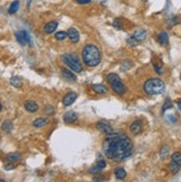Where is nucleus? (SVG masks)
Returning a JSON list of instances; mask_svg holds the SVG:
<instances>
[{"label":"nucleus","instance_id":"nucleus-1","mask_svg":"<svg viewBox=\"0 0 181 182\" xmlns=\"http://www.w3.org/2000/svg\"><path fill=\"white\" fill-rule=\"evenodd\" d=\"M102 149L106 157L114 161H122L134 152V144L127 134L122 132H112L103 141Z\"/></svg>","mask_w":181,"mask_h":182},{"label":"nucleus","instance_id":"nucleus-2","mask_svg":"<svg viewBox=\"0 0 181 182\" xmlns=\"http://www.w3.org/2000/svg\"><path fill=\"white\" fill-rule=\"evenodd\" d=\"M82 60L88 67H96L100 64V50L95 44H87L82 49Z\"/></svg>","mask_w":181,"mask_h":182},{"label":"nucleus","instance_id":"nucleus-3","mask_svg":"<svg viewBox=\"0 0 181 182\" xmlns=\"http://www.w3.org/2000/svg\"><path fill=\"white\" fill-rule=\"evenodd\" d=\"M164 89H166L164 82L162 80H160V79H157V78L149 79L143 85V90L149 96H154V94L162 93L164 91Z\"/></svg>","mask_w":181,"mask_h":182},{"label":"nucleus","instance_id":"nucleus-4","mask_svg":"<svg viewBox=\"0 0 181 182\" xmlns=\"http://www.w3.org/2000/svg\"><path fill=\"white\" fill-rule=\"evenodd\" d=\"M61 59H62V61H64V64H66L68 68H70L73 72L79 73V72H81L84 70V67L81 64L78 56L73 55V53H66V55L62 56Z\"/></svg>","mask_w":181,"mask_h":182},{"label":"nucleus","instance_id":"nucleus-5","mask_svg":"<svg viewBox=\"0 0 181 182\" xmlns=\"http://www.w3.org/2000/svg\"><path fill=\"white\" fill-rule=\"evenodd\" d=\"M107 80H108L109 85L111 86L112 90L118 94H123L125 92V87L122 83L121 79L117 73H109L107 76Z\"/></svg>","mask_w":181,"mask_h":182},{"label":"nucleus","instance_id":"nucleus-6","mask_svg":"<svg viewBox=\"0 0 181 182\" xmlns=\"http://www.w3.org/2000/svg\"><path fill=\"white\" fill-rule=\"evenodd\" d=\"M14 36H16V39H17V41L19 42L21 46H25V44H27V43H30L31 44L30 36H29V33L27 32L26 30L17 31V32L14 33Z\"/></svg>","mask_w":181,"mask_h":182},{"label":"nucleus","instance_id":"nucleus-7","mask_svg":"<svg viewBox=\"0 0 181 182\" xmlns=\"http://www.w3.org/2000/svg\"><path fill=\"white\" fill-rule=\"evenodd\" d=\"M105 168H106V161H105V159H103V158L101 157L100 155H99V158H98L97 163H96L93 167H91V168H90L89 172H90V173H99V172L102 171Z\"/></svg>","mask_w":181,"mask_h":182},{"label":"nucleus","instance_id":"nucleus-8","mask_svg":"<svg viewBox=\"0 0 181 182\" xmlns=\"http://www.w3.org/2000/svg\"><path fill=\"white\" fill-rule=\"evenodd\" d=\"M97 129L100 131L103 134H111L112 132H114L113 129L111 128L110 124H108L107 122H98L97 123Z\"/></svg>","mask_w":181,"mask_h":182},{"label":"nucleus","instance_id":"nucleus-9","mask_svg":"<svg viewBox=\"0 0 181 182\" xmlns=\"http://www.w3.org/2000/svg\"><path fill=\"white\" fill-rule=\"evenodd\" d=\"M77 97H78V94L76 93V92H68L66 96L64 97V99H62V102H64V105H66V107H68V105H72L73 102L76 101V99H77Z\"/></svg>","mask_w":181,"mask_h":182},{"label":"nucleus","instance_id":"nucleus-10","mask_svg":"<svg viewBox=\"0 0 181 182\" xmlns=\"http://www.w3.org/2000/svg\"><path fill=\"white\" fill-rule=\"evenodd\" d=\"M67 36L72 43H77V42L79 41V38H80V36H79V31L77 30V29H75V28H70L67 32Z\"/></svg>","mask_w":181,"mask_h":182},{"label":"nucleus","instance_id":"nucleus-11","mask_svg":"<svg viewBox=\"0 0 181 182\" xmlns=\"http://www.w3.org/2000/svg\"><path fill=\"white\" fill-rule=\"evenodd\" d=\"M77 118H78V116L73 111H68L64 114V121L66 123H73L77 120Z\"/></svg>","mask_w":181,"mask_h":182},{"label":"nucleus","instance_id":"nucleus-12","mask_svg":"<svg viewBox=\"0 0 181 182\" xmlns=\"http://www.w3.org/2000/svg\"><path fill=\"white\" fill-rule=\"evenodd\" d=\"M142 131V123L140 121H134L131 123L130 126V132L132 133V134H139L140 132Z\"/></svg>","mask_w":181,"mask_h":182},{"label":"nucleus","instance_id":"nucleus-13","mask_svg":"<svg viewBox=\"0 0 181 182\" xmlns=\"http://www.w3.org/2000/svg\"><path fill=\"white\" fill-rule=\"evenodd\" d=\"M57 27H58V22L57 21H50V22H48V23H46L45 25L43 31H45L47 35H50V33H52V32L56 31Z\"/></svg>","mask_w":181,"mask_h":182},{"label":"nucleus","instance_id":"nucleus-14","mask_svg":"<svg viewBox=\"0 0 181 182\" xmlns=\"http://www.w3.org/2000/svg\"><path fill=\"white\" fill-rule=\"evenodd\" d=\"M132 37L136 39L137 41L141 42V41H143L146 38H147V32H146L145 30H142V29H138V30H136L134 32Z\"/></svg>","mask_w":181,"mask_h":182},{"label":"nucleus","instance_id":"nucleus-15","mask_svg":"<svg viewBox=\"0 0 181 182\" xmlns=\"http://www.w3.org/2000/svg\"><path fill=\"white\" fill-rule=\"evenodd\" d=\"M38 105H37V102L32 101V100H28V101L25 102V109L29 112H36L38 110Z\"/></svg>","mask_w":181,"mask_h":182},{"label":"nucleus","instance_id":"nucleus-16","mask_svg":"<svg viewBox=\"0 0 181 182\" xmlns=\"http://www.w3.org/2000/svg\"><path fill=\"white\" fill-rule=\"evenodd\" d=\"M92 90L99 94H103L108 92L107 87L105 85H102V83H95V85H92Z\"/></svg>","mask_w":181,"mask_h":182},{"label":"nucleus","instance_id":"nucleus-17","mask_svg":"<svg viewBox=\"0 0 181 182\" xmlns=\"http://www.w3.org/2000/svg\"><path fill=\"white\" fill-rule=\"evenodd\" d=\"M62 76H64L66 79H68V80H71V81L77 80V78H76L75 73H73L71 70L67 69V68H62Z\"/></svg>","mask_w":181,"mask_h":182},{"label":"nucleus","instance_id":"nucleus-18","mask_svg":"<svg viewBox=\"0 0 181 182\" xmlns=\"http://www.w3.org/2000/svg\"><path fill=\"white\" fill-rule=\"evenodd\" d=\"M49 123V120L47 118H37L34 121V127L35 128H41L45 127Z\"/></svg>","mask_w":181,"mask_h":182},{"label":"nucleus","instance_id":"nucleus-19","mask_svg":"<svg viewBox=\"0 0 181 182\" xmlns=\"http://www.w3.org/2000/svg\"><path fill=\"white\" fill-rule=\"evenodd\" d=\"M158 40L160 42L161 46H167L168 42H169V37H168V33L166 31H162V32L159 33L158 36Z\"/></svg>","mask_w":181,"mask_h":182},{"label":"nucleus","instance_id":"nucleus-20","mask_svg":"<svg viewBox=\"0 0 181 182\" xmlns=\"http://www.w3.org/2000/svg\"><path fill=\"white\" fill-rule=\"evenodd\" d=\"M20 153H18V152H12V153H9V155H7L6 159L7 161H9V162H11V163H14V162H17V161L20 160Z\"/></svg>","mask_w":181,"mask_h":182},{"label":"nucleus","instance_id":"nucleus-21","mask_svg":"<svg viewBox=\"0 0 181 182\" xmlns=\"http://www.w3.org/2000/svg\"><path fill=\"white\" fill-rule=\"evenodd\" d=\"M114 176H116L117 179L123 180L125 178V176H127V172H125V170L123 168H117L116 171H114Z\"/></svg>","mask_w":181,"mask_h":182},{"label":"nucleus","instance_id":"nucleus-22","mask_svg":"<svg viewBox=\"0 0 181 182\" xmlns=\"http://www.w3.org/2000/svg\"><path fill=\"white\" fill-rule=\"evenodd\" d=\"M10 83H11L12 86L16 87V88H20V87L23 86V79L18 76H14L10 79Z\"/></svg>","mask_w":181,"mask_h":182},{"label":"nucleus","instance_id":"nucleus-23","mask_svg":"<svg viewBox=\"0 0 181 182\" xmlns=\"http://www.w3.org/2000/svg\"><path fill=\"white\" fill-rule=\"evenodd\" d=\"M19 6H20V3H19V1L18 0H16V1H14V2L10 5V7H9V9H8V12H9V14H16L18 11V9H19Z\"/></svg>","mask_w":181,"mask_h":182},{"label":"nucleus","instance_id":"nucleus-24","mask_svg":"<svg viewBox=\"0 0 181 182\" xmlns=\"http://www.w3.org/2000/svg\"><path fill=\"white\" fill-rule=\"evenodd\" d=\"M169 147L168 146H163L161 148V150H160V158H161V160H166L168 158V155H169Z\"/></svg>","mask_w":181,"mask_h":182},{"label":"nucleus","instance_id":"nucleus-25","mask_svg":"<svg viewBox=\"0 0 181 182\" xmlns=\"http://www.w3.org/2000/svg\"><path fill=\"white\" fill-rule=\"evenodd\" d=\"M1 128H2V130L5 131V132H7V133L11 132V131H12V123H11V121H9V120H6V121L2 123Z\"/></svg>","mask_w":181,"mask_h":182},{"label":"nucleus","instance_id":"nucleus-26","mask_svg":"<svg viewBox=\"0 0 181 182\" xmlns=\"http://www.w3.org/2000/svg\"><path fill=\"white\" fill-rule=\"evenodd\" d=\"M180 168L181 167L179 166V164H177L175 162H173V161H171L170 164H169V170L171 171V173H173V174L178 173L179 170H180Z\"/></svg>","mask_w":181,"mask_h":182},{"label":"nucleus","instance_id":"nucleus-27","mask_svg":"<svg viewBox=\"0 0 181 182\" xmlns=\"http://www.w3.org/2000/svg\"><path fill=\"white\" fill-rule=\"evenodd\" d=\"M171 161H173L181 167V152H175L171 157Z\"/></svg>","mask_w":181,"mask_h":182},{"label":"nucleus","instance_id":"nucleus-28","mask_svg":"<svg viewBox=\"0 0 181 182\" xmlns=\"http://www.w3.org/2000/svg\"><path fill=\"white\" fill-rule=\"evenodd\" d=\"M68 36L66 31H57V32L55 33V38H56L57 40H64Z\"/></svg>","mask_w":181,"mask_h":182},{"label":"nucleus","instance_id":"nucleus-29","mask_svg":"<svg viewBox=\"0 0 181 182\" xmlns=\"http://www.w3.org/2000/svg\"><path fill=\"white\" fill-rule=\"evenodd\" d=\"M172 107H173L172 101L170 99H166V101H164V103H163V107H162V112H166L168 109H171Z\"/></svg>","mask_w":181,"mask_h":182},{"label":"nucleus","instance_id":"nucleus-30","mask_svg":"<svg viewBox=\"0 0 181 182\" xmlns=\"http://www.w3.org/2000/svg\"><path fill=\"white\" fill-rule=\"evenodd\" d=\"M127 43H128L129 46H130V47H137V46H138V44H139L140 42H139V41H137V40L134 38V37H130V38L127 39Z\"/></svg>","mask_w":181,"mask_h":182},{"label":"nucleus","instance_id":"nucleus-31","mask_svg":"<svg viewBox=\"0 0 181 182\" xmlns=\"http://www.w3.org/2000/svg\"><path fill=\"white\" fill-rule=\"evenodd\" d=\"M112 25H113V27L116 28V29H122V22H121L120 19H114Z\"/></svg>","mask_w":181,"mask_h":182},{"label":"nucleus","instance_id":"nucleus-32","mask_svg":"<svg viewBox=\"0 0 181 182\" xmlns=\"http://www.w3.org/2000/svg\"><path fill=\"white\" fill-rule=\"evenodd\" d=\"M131 67V62L128 60H125V62H123L122 64H121V69L123 70V71H125V70H128L129 68Z\"/></svg>","mask_w":181,"mask_h":182},{"label":"nucleus","instance_id":"nucleus-33","mask_svg":"<svg viewBox=\"0 0 181 182\" xmlns=\"http://www.w3.org/2000/svg\"><path fill=\"white\" fill-rule=\"evenodd\" d=\"M78 3H80V5H86V3H90V1L91 0H76Z\"/></svg>","mask_w":181,"mask_h":182},{"label":"nucleus","instance_id":"nucleus-34","mask_svg":"<svg viewBox=\"0 0 181 182\" xmlns=\"http://www.w3.org/2000/svg\"><path fill=\"white\" fill-rule=\"evenodd\" d=\"M177 105H178V108H179V110L181 111V99L177 100Z\"/></svg>","mask_w":181,"mask_h":182},{"label":"nucleus","instance_id":"nucleus-35","mask_svg":"<svg viewBox=\"0 0 181 182\" xmlns=\"http://www.w3.org/2000/svg\"><path fill=\"white\" fill-rule=\"evenodd\" d=\"M1 109H2V105H1V103H0V111H1Z\"/></svg>","mask_w":181,"mask_h":182},{"label":"nucleus","instance_id":"nucleus-36","mask_svg":"<svg viewBox=\"0 0 181 182\" xmlns=\"http://www.w3.org/2000/svg\"><path fill=\"white\" fill-rule=\"evenodd\" d=\"M5 181V180H2V179H0V182H3Z\"/></svg>","mask_w":181,"mask_h":182},{"label":"nucleus","instance_id":"nucleus-37","mask_svg":"<svg viewBox=\"0 0 181 182\" xmlns=\"http://www.w3.org/2000/svg\"><path fill=\"white\" fill-rule=\"evenodd\" d=\"M143 1H146V0H143Z\"/></svg>","mask_w":181,"mask_h":182},{"label":"nucleus","instance_id":"nucleus-38","mask_svg":"<svg viewBox=\"0 0 181 182\" xmlns=\"http://www.w3.org/2000/svg\"><path fill=\"white\" fill-rule=\"evenodd\" d=\"M180 78H181V77H180Z\"/></svg>","mask_w":181,"mask_h":182}]
</instances>
